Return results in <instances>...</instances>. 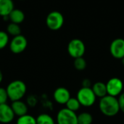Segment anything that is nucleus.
Listing matches in <instances>:
<instances>
[{
  "instance_id": "nucleus-1",
  "label": "nucleus",
  "mask_w": 124,
  "mask_h": 124,
  "mask_svg": "<svg viewBox=\"0 0 124 124\" xmlns=\"http://www.w3.org/2000/svg\"><path fill=\"white\" fill-rule=\"evenodd\" d=\"M99 108L101 113L108 117H113L121 111L117 97L108 94L100 99Z\"/></svg>"
},
{
  "instance_id": "nucleus-2",
  "label": "nucleus",
  "mask_w": 124,
  "mask_h": 124,
  "mask_svg": "<svg viewBox=\"0 0 124 124\" xmlns=\"http://www.w3.org/2000/svg\"><path fill=\"white\" fill-rule=\"evenodd\" d=\"M9 100L12 102L21 100L27 92V86L24 81L15 80L8 84L6 87Z\"/></svg>"
},
{
  "instance_id": "nucleus-3",
  "label": "nucleus",
  "mask_w": 124,
  "mask_h": 124,
  "mask_svg": "<svg viewBox=\"0 0 124 124\" xmlns=\"http://www.w3.org/2000/svg\"><path fill=\"white\" fill-rule=\"evenodd\" d=\"M76 98L81 106L89 108L95 103L97 97L92 88L81 87L77 92Z\"/></svg>"
},
{
  "instance_id": "nucleus-4",
  "label": "nucleus",
  "mask_w": 124,
  "mask_h": 124,
  "mask_svg": "<svg viewBox=\"0 0 124 124\" xmlns=\"http://www.w3.org/2000/svg\"><path fill=\"white\" fill-rule=\"evenodd\" d=\"M56 121L57 124H78V115L65 108L58 111Z\"/></svg>"
},
{
  "instance_id": "nucleus-5",
  "label": "nucleus",
  "mask_w": 124,
  "mask_h": 124,
  "mask_svg": "<svg viewBox=\"0 0 124 124\" xmlns=\"http://www.w3.org/2000/svg\"><path fill=\"white\" fill-rule=\"evenodd\" d=\"M64 23V17L58 11H52L48 14L46 18V24L52 31L60 30Z\"/></svg>"
},
{
  "instance_id": "nucleus-6",
  "label": "nucleus",
  "mask_w": 124,
  "mask_h": 124,
  "mask_svg": "<svg viewBox=\"0 0 124 124\" xmlns=\"http://www.w3.org/2000/svg\"><path fill=\"white\" fill-rule=\"evenodd\" d=\"M86 51L84 43L78 39H72L68 45V52L69 55L76 59L84 56Z\"/></svg>"
},
{
  "instance_id": "nucleus-7",
  "label": "nucleus",
  "mask_w": 124,
  "mask_h": 124,
  "mask_svg": "<svg viewBox=\"0 0 124 124\" xmlns=\"http://www.w3.org/2000/svg\"><path fill=\"white\" fill-rule=\"evenodd\" d=\"M108 94L117 97L119 96L124 89V83L119 78H111L106 84Z\"/></svg>"
},
{
  "instance_id": "nucleus-8",
  "label": "nucleus",
  "mask_w": 124,
  "mask_h": 124,
  "mask_svg": "<svg viewBox=\"0 0 124 124\" xmlns=\"http://www.w3.org/2000/svg\"><path fill=\"white\" fill-rule=\"evenodd\" d=\"M28 41L26 38L23 35L14 36L9 43V49L14 54H20L24 52L27 47Z\"/></svg>"
},
{
  "instance_id": "nucleus-9",
  "label": "nucleus",
  "mask_w": 124,
  "mask_h": 124,
  "mask_svg": "<svg viewBox=\"0 0 124 124\" xmlns=\"http://www.w3.org/2000/svg\"><path fill=\"white\" fill-rule=\"evenodd\" d=\"M110 52L116 59L122 60L124 57V39L121 38L114 39L110 46Z\"/></svg>"
},
{
  "instance_id": "nucleus-10",
  "label": "nucleus",
  "mask_w": 124,
  "mask_h": 124,
  "mask_svg": "<svg viewBox=\"0 0 124 124\" xmlns=\"http://www.w3.org/2000/svg\"><path fill=\"white\" fill-rule=\"evenodd\" d=\"M15 115L7 103L0 105V124H8L13 121Z\"/></svg>"
},
{
  "instance_id": "nucleus-11",
  "label": "nucleus",
  "mask_w": 124,
  "mask_h": 124,
  "mask_svg": "<svg viewBox=\"0 0 124 124\" xmlns=\"http://www.w3.org/2000/svg\"><path fill=\"white\" fill-rule=\"evenodd\" d=\"M54 101L60 105H65L70 98V93L67 88L58 87L53 93Z\"/></svg>"
},
{
  "instance_id": "nucleus-12",
  "label": "nucleus",
  "mask_w": 124,
  "mask_h": 124,
  "mask_svg": "<svg viewBox=\"0 0 124 124\" xmlns=\"http://www.w3.org/2000/svg\"><path fill=\"white\" fill-rule=\"evenodd\" d=\"M10 106L15 115V116L20 117V116H24L25 114H28V106L26 104V102H25L22 100L12 102V104Z\"/></svg>"
},
{
  "instance_id": "nucleus-13",
  "label": "nucleus",
  "mask_w": 124,
  "mask_h": 124,
  "mask_svg": "<svg viewBox=\"0 0 124 124\" xmlns=\"http://www.w3.org/2000/svg\"><path fill=\"white\" fill-rule=\"evenodd\" d=\"M92 89L97 97H99L101 99V98L105 97L106 95H108L106 84H105L103 82L98 81V82L94 83L92 85Z\"/></svg>"
},
{
  "instance_id": "nucleus-14",
  "label": "nucleus",
  "mask_w": 124,
  "mask_h": 124,
  "mask_svg": "<svg viewBox=\"0 0 124 124\" xmlns=\"http://www.w3.org/2000/svg\"><path fill=\"white\" fill-rule=\"evenodd\" d=\"M14 9L12 0H0V16H8Z\"/></svg>"
},
{
  "instance_id": "nucleus-15",
  "label": "nucleus",
  "mask_w": 124,
  "mask_h": 124,
  "mask_svg": "<svg viewBox=\"0 0 124 124\" xmlns=\"http://www.w3.org/2000/svg\"><path fill=\"white\" fill-rule=\"evenodd\" d=\"M8 16H9V20L12 23H16V24H18V25L20 23H23L24 19H25L24 12L22 10L19 9H14Z\"/></svg>"
},
{
  "instance_id": "nucleus-16",
  "label": "nucleus",
  "mask_w": 124,
  "mask_h": 124,
  "mask_svg": "<svg viewBox=\"0 0 124 124\" xmlns=\"http://www.w3.org/2000/svg\"><path fill=\"white\" fill-rule=\"evenodd\" d=\"M36 118V124H55L53 117L47 113H41Z\"/></svg>"
},
{
  "instance_id": "nucleus-17",
  "label": "nucleus",
  "mask_w": 124,
  "mask_h": 124,
  "mask_svg": "<svg viewBox=\"0 0 124 124\" xmlns=\"http://www.w3.org/2000/svg\"><path fill=\"white\" fill-rule=\"evenodd\" d=\"M93 121L92 116L87 112H83L78 115V124H92Z\"/></svg>"
},
{
  "instance_id": "nucleus-18",
  "label": "nucleus",
  "mask_w": 124,
  "mask_h": 124,
  "mask_svg": "<svg viewBox=\"0 0 124 124\" xmlns=\"http://www.w3.org/2000/svg\"><path fill=\"white\" fill-rule=\"evenodd\" d=\"M16 124H36V118L31 115L25 114L18 117Z\"/></svg>"
},
{
  "instance_id": "nucleus-19",
  "label": "nucleus",
  "mask_w": 124,
  "mask_h": 124,
  "mask_svg": "<svg viewBox=\"0 0 124 124\" xmlns=\"http://www.w3.org/2000/svg\"><path fill=\"white\" fill-rule=\"evenodd\" d=\"M65 105H66V108L73 112L78 111L81 106L76 97H70L69 100L67 102V103L65 104Z\"/></svg>"
},
{
  "instance_id": "nucleus-20",
  "label": "nucleus",
  "mask_w": 124,
  "mask_h": 124,
  "mask_svg": "<svg viewBox=\"0 0 124 124\" xmlns=\"http://www.w3.org/2000/svg\"><path fill=\"white\" fill-rule=\"evenodd\" d=\"M7 33L12 36H17L21 34V29L19 25L16 23H9L7 25Z\"/></svg>"
},
{
  "instance_id": "nucleus-21",
  "label": "nucleus",
  "mask_w": 124,
  "mask_h": 124,
  "mask_svg": "<svg viewBox=\"0 0 124 124\" xmlns=\"http://www.w3.org/2000/svg\"><path fill=\"white\" fill-rule=\"evenodd\" d=\"M73 65H74V67H75V68L76 70H84L86 68V61L83 57L76 58L74 60Z\"/></svg>"
},
{
  "instance_id": "nucleus-22",
  "label": "nucleus",
  "mask_w": 124,
  "mask_h": 124,
  "mask_svg": "<svg viewBox=\"0 0 124 124\" xmlns=\"http://www.w3.org/2000/svg\"><path fill=\"white\" fill-rule=\"evenodd\" d=\"M9 43V36L8 33L0 31V50L5 48Z\"/></svg>"
},
{
  "instance_id": "nucleus-23",
  "label": "nucleus",
  "mask_w": 124,
  "mask_h": 124,
  "mask_svg": "<svg viewBox=\"0 0 124 124\" xmlns=\"http://www.w3.org/2000/svg\"><path fill=\"white\" fill-rule=\"evenodd\" d=\"M38 103V99L37 97L33 94H30L28 96L26 99V104L28 105V108H34Z\"/></svg>"
},
{
  "instance_id": "nucleus-24",
  "label": "nucleus",
  "mask_w": 124,
  "mask_h": 124,
  "mask_svg": "<svg viewBox=\"0 0 124 124\" xmlns=\"http://www.w3.org/2000/svg\"><path fill=\"white\" fill-rule=\"evenodd\" d=\"M8 100H9V97H8L6 88L0 87V105L7 103Z\"/></svg>"
},
{
  "instance_id": "nucleus-25",
  "label": "nucleus",
  "mask_w": 124,
  "mask_h": 124,
  "mask_svg": "<svg viewBox=\"0 0 124 124\" xmlns=\"http://www.w3.org/2000/svg\"><path fill=\"white\" fill-rule=\"evenodd\" d=\"M118 103L120 106V110L124 113V92H122L118 96Z\"/></svg>"
},
{
  "instance_id": "nucleus-26",
  "label": "nucleus",
  "mask_w": 124,
  "mask_h": 124,
  "mask_svg": "<svg viewBox=\"0 0 124 124\" xmlns=\"http://www.w3.org/2000/svg\"><path fill=\"white\" fill-rule=\"evenodd\" d=\"M82 87H84V88H91V86H92V82L88 78H85L82 81Z\"/></svg>"
},
{
  "instance_id": "nucleus-27",
  "label": "nucleus",
  "mask_w": 124,
  "mask_h": 124,
  "mask_svg": "<svg viewBox=\"0 0 124 124\" xmlns=\"http://www.w3.org/2000/svg\"><path fill=\"white\" fill-rule=\"evenodd\" d=\"M2 80H3V74H2L1 70H0V84L2 82Z\"/></svg>"
},
{
  "instance_id": "nucleus-28",
  "label": "nucleus",
  "mask_w": 124,
  "mask_h": 124,
  "mask_svg": "<svg viewBox=\"0 0 124 124\" xmlns=\"http://www.w3.org/2000/svg\"><path fill=\"white\" fill-rule=\"evenodd\" d=\"M122 63H123V65H124V57L122 59Z\"/></svg>"
}]
</instances>
